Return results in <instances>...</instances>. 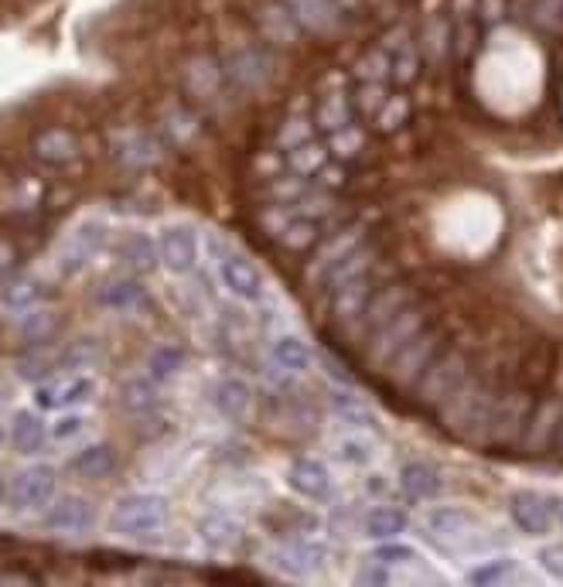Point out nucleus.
<instances>
[{"mask_svg": "<svg viewBox=\"0 0 563 587\" xmlns=\"http://www.w3.org/2000/svg\"><path fill=\"white\" fill-rule=\"evenodd\" d=\"M271 564L284 571L287 577H314L329 564V550L314 540H290L271 553Z\"/></svg>", "mask_w": 563, "mask_h": 587, "instance_id": "nucleus-18", "label": "nucleus"}, {"mask_svg": "<svg viewBox=\"0 0 563 587\" xmlns=\"http://www.w3.org/2000/svg\"><path fill=\"white\" fill-rule=\"evenodd\" d=\"M372 561L387 564L393 571V567H406V564L417 561V550H410L403 543H393V540H379V546L372 550Z\"/></svg>", "mask_w": 563, "mask_h": 587, "instance_id": "nucleus-50", "label": "nucleus"}, {"mask_svg": "<svg viewBox=\"0 0 563 587\" xmlns=\"http://www.w3.org/2000/svg\"><path fill=\"white\" fill-rule=\"evenodd\" d=\"M55 329H58V321H55L51 311H45V308L21 311V325H18V332H21V338H24L27 345H32V348L51 342Z\"/></svg>", "mask_w": 563, "mask_h": 587, "instance_id": "nucleus-39", "label": "nucleus"}, {"mask_svg": "<svg viewBox=\"0 0 563 587\" xmlns=\"http://www.w3.org/2000/svg\"><path fill=\"white\" fill-rule=\"evenodd\" d=\"M11 445L18 454H38L45 448V440H48V424L32 414V410H18L14 421H11Z\"/></svg>", "mask_w": 563, "mask_h": 587, "instance_id": "nucleus-31", "label": "nucleus"}, {"mask_svg": "<svg viewBox=\"0 0 563 587\" xmlns=\"http://www.w3.org/2000/svg\"><path fill=\"white\" fill-rule=\"evenodd\" d=\"M168 522V498L158 492H130L110 513L113 533L134 537V540H151L164 530Z\"/></svg>", "mask_w": 563, "mask_h": 587, "instance_id": "nucleus-3", "label": "nucleus"}, {"mask_svg": "<svg viewBox=\"0 0 563 587\" xmlns=\"http://www.w3.org/2000/svg\"><path fill=\"white\" fill-rule=\"evenodd\" d=\"M79 434H85V417L72 414V410H62V414L55 417V424L48 427V437L58 440V445H66V440H76Z\"/></svg>", "mask_w": 563, "mask_h": 587, "instance_id": "nucleus-51", "label": "nucleus"}, {"mask_svg": "<svg viewBox=\"0 0 563 587\" xmlns=\"http://www.w3.org/2000/svg\"><path fill=\"white\" fill-rule=\"evenodd\" d=\"M185 362H188V352L182 345H161L151 352V359H147V376H151L154 383H164V379H174L182 372Z\"/></svg>", "mask_w": 563, "mask_h": 587, "instance_id": "nucleus-38", "label": "nucleus"}, {"mask_svg": "<svg viewBox=\"0 0 563 587\" xmlns=\"http://www.w3.org/2000/svg\"><path fill=\"white\" fill-rule=\"evenodd\" d=\"M8 498V482H4V475H0V503Z\"/></svg>", "mask_w": 563, "mask_h": 587, "instance_id": "nucleus-56", "label": "nucleus"}, {"mask_svg": "<svg viewBox=\"0 0 563 587\" xmlns=\"http://www.w3.org/2000/svg\"><path fill=\"white\" fill-rule=\"evenodd\" d=\"M256 27H260V35L277 45V48H294L301 38H305V27L298 24V18H294L287 11V4L280 0H266V4L256 8Z\"/></svg>", "mask_w": 563, "mask_h": 587, "instance_id": "nucleus-24", "label": "nucleus"}, {"mask_svg": "<svg viewBox=\"0 0 563 587\" xmlns=\"http://www.w3.org/2000/svg\"><path fill=\"white\" fill-rule=\"evenodd\" d=\"M4 440H8V430H4V424H0V448H4Z\"/></svg>", "mask_w": 563, "mask_h": 587, "instance_id": "nucleus-58", "label": "nucleus"}, {"mask_svg": "<svg viewBox=\"0 0 563 587\" xmlns=\"http://www.w3.org/2000/svg\"><path fill=\"white\" fill-rule=\"evenodd\" d=\"M363 530H366V537L369 540H397L403 530H406V516L400 513V509H393V506H376L369 516H366V522H363Z\"/></svg>", "mask_w": 563, "mask_h": 587, "instance_id": "nucleus-36", "label": "nucleus"}, {"mask_svg": "<svg viewBox=\"0 0 563 587\" xmlns=\"http://www.w3.org/2000/svg\"><path fill=\"white\" fill-rule=\"evenodd\" d=\"M284 151H290V147H298L305 140H311V124L308 120H287V130L277 137Z\"/></svg>", "mask_w": 563, "mask_h": 587, "instance_id": "nucleus-53", "label": "nucleus"}, {"mask_svg": "<svg viewBox=\"0 0 563 587\" xmlns=\"http://www.w3.org/2000/svg\"><path fill=\"white\" fill-rule=\"evenodd\" d=\"M355 76L359 82H387L390 79V55L387 48H372L359 58V66H355Z\"/></svg>", "mask_w": 563, "mask_h": 587, "instance_id": "nucleus-47", "label": "nucleus"}, {"mask_svg": "<svg viewBox=\"0 0 563 587\" xmlns=\"http://www.w3.org/2000/svg\"><path fill=\"white\" fill-rule=\"evenodd\" d=\"M560 424H563V400L560 396H547L540 403H532L529 421L522 427L519 437V451L529 458H543L556 451V437H560Z\"/></svg>", "mask_w": 563, "mask_h": 587, "instance_id": "nucleus-8", "label": "nucleus"}, {"mask_svg": "<svg viewBox=\"0 0 563 587\" xmlns=\"http://www.w3.org/2000/svg\"><path fill=\"white\" fill-rule=\"evenodd\" d=\"M335 458H338L342 464H352V468H366V464L376 458V440H369L366 434L338 437V440H335Z\"/></svg>", "mask_w": 563, "mask_h": 587, "instance_id": "nucleus-40", "label": "nucleus"}, {"mask_svg": "<svg viewBox=\"0 0 563 587\" xmlns=\"http://www.w3.org/2000/svg\"><path fill=\"white\" fill-rule=\"evenodd\" d=\"M100 308L106 311H134L143 301V284L134 277H120V280H106L96 294Z\"/></svg>", "mask_w": 563, "mask_h": 587, "instance_id": "nucleus-34", "label": "nucleus"}, {"mask_svg": "<svg viewBox=\"0 0 563 587\" xmlns=\"http://www.w3.org/2000/svg\"><path fill=\"white\" fill-rule=\"evenodd\" d=\"M72 472L79 479H93V482H103L113 475L116 468V451L110 445H85L82 451H76V458L69 461Z\"/></svg>", "mask_w": 563, "mask_h": 587, "instance_id": "nucleus-32", "label": "nucleus"}, {"mask_svg": "<svg viewBox=\"0 0 563 587\" xmlns=\"http://www.w3.org/2000/svg\"><path fill=\"white\" fill-rule=\"evenodd\" d=\"M42 298H45V287L32 277L11 280V284H4V290H0V304L8 311H32L42 304Z\"/></svg>", "mask_w": 563, "mask_h": 587, "instance_id": "nucleus-37", "label": "nucleus"}, {"mask_svg": "<svg viewBox=\"0 0 563 587\" xmlns=\"http://www.w3.org/2000/svg\"><path fill=\"white\" fill-rule=\"evenodd\" d=\"M96 396V379L85 372H69V376H55L42 379L35 387V406L48 410V414H62V410H76Z\"/></svg>", "mask_w": 563, "mask_h": 587, "instance_id": "nucleus-10", "label": "nucleus"}, {"mask_svg": "<svg viewBox=\"0 0 563 587\" xmlns=\"http://www.w3.org/2000/svg\"><path fill=\"white\" fill-rule=\"evenodd\" d=\"M216 274H219L222 287L232 294L235 301L260 304L266 298V280H263L260 267H256L250 256H243L240 250L222 246L216 253Z\"/></svg>", "mask_w": 563, "mask_h": 587, "instance_id": "nucleus-7", "label": "nucleus"}, {"mask_svg": "<svg viewBox=\"0 0 563 587\" xmlns=\"http://www.w3.org/2000/svg\"><path fill=\"white\" fill-rule=\"evenodd\" d=\"M427 325H430V314H427V308L421 301L397 311L390 321H382L379 329H372L366 335V362L382 372L390 366V359L397 356V352Z\"/></svg>", "mask_w": 563, "mask_h": 587, "instance_id": "nucleus-4", "label": "nucleus"}, {"mask_svg": "<svg viewBox=\"0 0 563 587\" xmlns=\"http://www.w3.org/2000/svg\"><path fill=\"white\" fill-rule=\"evenodd\" d=\"M120 260L137 274L154 271L158 267V243L151 237H143V232H130V237L120 243Z\"/></svg>", "mask_w": 563, "mask_h": 587, "instance_id": "nucleus-35", "label": "nucleus"}, {"mask_svg": "<svg viewBox=\"0 0 563 587\" xmlns=\"http://www.w3.org/2000/svg\"><path fill=\"white\" fill-rule=\"evenodd\" d=\"M332 406L335 414L352 424V427H369L372 424V410L359 400V396H348V393H332Z\"/></svg>", "mask_w": 563, "mask_h": 587, "instance_id": "nucleus-46", "label": "nucleus"}, {"mask_svg": "<svg viewBox=\"0 0 563 587\" xmlns=\"http://www.w3.org/2000/svg\"><path fill=\"white\" fill-rule=\"evenodd\" d=\"M58 366V352H48L42 345H35V352H27V356L18 362V376L21 379H35V383H42V379H48Z\"/></svg>", "mask_w": 563, "mask_h": 587, "instance_id": "nucleus-43", "label": "nucleus"}, {"mask_svg": "<svg viewBox=\"0 0 563 587\" xmlns=\"http://www.w3.org/2000/svg\"><path fill=\"white\" fill-rule=\"evenodd\" d=\"M284 4L294 18H298V24L308 35H321V38L338 35L348 21L335 0H284Z\"/></svg>", "mask_w": 563, "mask_h": 587, "instance_id": "nucleus-22", "label": "nucleus"}, {"mask_svg": "<svg viewBox=\"0 0 563 587\" xmlns=\"http://www.w3.org/2000/svg\"><path fill=\"white\" fill-rule=\"evenodd\" d=\"M229 82L235 85L240 93H256L263 90L266 82H271L274 76V62H271V55H266L263 48H253V45H243V48H235L226 62H222Z\"/></svg>", "mask_w": 563, "mask_h": 587, "instance_id": "nucleus-16", "label": "nucleus"}, {"mask_svg": "<svg viewBox=\"0 0 563 587\" xmlns=\"http://www.w3.org/2000/svg\"><path fill=\"white\" fill-rule=\"evenodd\" d=\"M329 161V151L311 137V140H305V143H298V147H290L287 151V164H290V171L294 174H301V179H311V174Z\"/></svg>", "mask_w": 563, "mask_h": 587, "instance_id": "nucleus-41", "label": "nucleus"}, {"mask_svg": "<svg viewBox=\"0 0 563 587\" xmlns=\"http://www.w3.org/2000/svg\"><path fill=\"white\" fill-rule=\"evenodd\" d=\"M390 567L387 564H379V561H372V556H369V564L359 571V574H355V580H359V584H390Z\"/></svg>", "mask_w": 563, "mask_h": 587, "instance_id": "nucleus-54", "label": "nucleus"}, {"mask_svg": "<svg viewBox=\"0 0 563 587\" xmlns=\"http://www.w3.org/2000/svg\"><path fill=\"white\" fill-rule=\"evenodd\" d=\"M287 485L301 498H308V503H329L335 492L329 464L318 458H294L287 468Z\"/></svg>", "mask_w": 563, "mask_h": 587, "instance_id": "nucleus-21", "label": "nucleus"}, {"mask_svg": "<svg viewBox=\"0 0 563 587\" xmlns=\"http://www.w3.org/2000/svg\"><path fill=\"white\" fill-rule=\"evenodd\" d=\"M444 348V332H437L434 325H427V329H421L417 335H413L397 356L390 359V366L382 369L390 379H393V387H400V390H406L410 393V387L417 383L421 379V372L434 362V356Z\"/></svg>", "mask_w": 563, "mask_h": 587, "instance_id": "nucleus-6", "label": "nucleus"}, {"mask_svg": "<svg viewBox=\"0 0 563 587\" xmlns=\"http://www.w3.org/2000/svg\"><path fill=\"white\" fill-rule=\"evenodd\" d=\"M198 537L202 543L216 550V553H229L243 543V522L229 516V513H212V516H205L198 522Z\"/></svg>", "mask_w": 563, "mask_h": 587, "instance_id": "nucleus-28", "label": "nucleus"}, {"mask_svg": "<svg viewBox=\"0 0 563 587\" xmlns=\"http://www.w3.org/2000/svg\"><path fill=\"white\" fill-rule=\"evenodd\" d=\"M495 393H498V387H492L489 379L468 372L464 383L437 406V417L444 421V427H448L455 437L471 440V445H482L485 421H489Z\"/></svg>", "mask_w": 563, "mask_h": 587, "instance_id": "nucleus-1", "label": "nucleus"}, {"mask_svg": "<svg viewBox=\"0 0 563 587\" xmlns=\"http://www.w3.org/2000/svg\"><path fill=\"white\" fill-rule=\"evenodd\" d=\"M329 151H332V158L335 161H348V158H355L363 151V134H359V127H345V130H338V134H329Z\"/></svg>", "mask_w": 563, "mask_h": 587, "instance_id": "nucleus-49", "label": "nucleus"}, {"mask_svg": "<svg viewBox=\"0 0 563 587\" xmlns=\"http://www.w3.org/2000/svg\"><path fill=\"white\" fill-rule=\"evenodd\" d=\"M14 267V250L8 243H0V274Z\"/></svg>", "mask_w": 563, "mask_h": 587, "instance_id": "nucleus-55", "label": "nucleus"}, {"mask_svg": "<svg viewBox=\"0 0 563 587\" xmlns=\"http://www.w3.org/2000/svg\"><path fill=\"white\" fill-rule=\"evenodd\" d=\"M424 526L437 543H464L468 537H475L482 530L479 516H471L468 509L458 506H434L424 516Z\"/></svg>", "mask_w": 563, "mask_h": 587, "instance_id": "nucleus-23", "label": "nucleus"}, {"mask_svg": "<svg viewBox=\"0 0 563 587\" xmlns=\"http://www.w3.org/2000/svg\"><path fill=\"white\" fill-rule=\"evenodd\" d=\"M314 124L321 134H338L345 127L355 124V110L348 103L345 93H324L321 103H318V116H314Z\"/></svg>", "mask_w": 563, "mask_h": 587, "instance_id": "nucleus-33", "label": "nucleus"}, {"mask_svg": "<svg viewBox=\"0 0 563 587\" xmlns=\"http://www.w3.org/2000/svg\"><path fill=\"white\" fill-rule=\"evenodd\" d=\"M369 267H376V243H372V237H363L355 246H348L345 253H338L335 260L324 263V267L311 271V280L318 287H324V290H332L335 284L348 280L355 274H363Z\"/></svg>", "mask_w": 563, "mask_h": 587, "instance_id": "nucleus-17", "label": "nucleus"}, {"mask_svg": "<svg viewBox=\"0 0 563 587\" xmlns=\"http://www.w3.org/2000/svg\"><path fill=\"white\" fill-rule=\"evenodd\" d=\"M226 82H229V76H226L222 62H216L212 55H198L195 62H188V69H185L188 96L202 106H222Z\"/></svg>", "mask_w": 563, "mask_h": 587, "instance_id": "nucleus-20", "label": "nucleus"}, {"mask_svg": "<svg viewBox=\"0 0 563 587\" xmlns=\"http://www.w3.org/2000/svg\"><path fill=\"white\" fill-rule=\"evenodd\" d=\"M120 403L130 410V414H147V410H154L158 393L151 387V379H130V383L120 390Z\"/></svg>", "mask_w": 563, "mask_h": 587, "instance_id": "nucleus-45", "label": "nucleus"}, {"mask_svg": "<svg viewBox=\"0 0 563 587\" xmlns=\"http://www.w3.org/2000/svg\"><path fill=\"white\" fill-rule=\"evenodd\" d=\"M468 372H471V359L464 356V352L455 348V345H444L434 356V362L421 372L417 383L410 387V396L427 410H437L464 383Z\"/></svg>", "mask_w": 563, "mask_h": 587, "instance_id": "nucleus-2", "label": "nucleus"}, {"mask_svg": "<svg viewBox=\"0 0 563 587\" xmlns=\"http://www.w3.org/2000/svg\"><path fill=\"white\" fill-rule=\"evenodd\" d=\"M110 143H113L116 161H124L127 168H151V164L161 161V147H158V140H154L151 134L137 130V127H130V130H116Z\"/></svg>", "mask_w": 563, "mask_h": 587, "instance_id": "nucleus-25", "label": "nucleus"}, {"mask_svg": "<svg viewBox=\"0 0 563 587\" xmlns=\"http://www.w3.org/2000/svg\"><path fill=\"white\" fill-rule=\"evenodd\" d=\"M103 246H106V229H103L100 222H82V226H76L69 237L62 240V246H58V253H55L58 271H62L66 277L85 271L89 263L100 256Z\"/></svg>", "mask_w": 563, "mask_h": 587, "instance_id": "nucleus-14", "label": "nucleus"}, {"mask_svg": "<svg viewBox=\"0 0 563 587\" xmlns=\"http://www.w3.org/2000/svg\"><path fill=\"white\" fill-rule=\"evenodd\" d=\"M556 454H563V424H560V437H556Z\"/></svg>", "mask_w": 563, "mask_h": 587, "instance_id": "nucleus-57", "label": "nucleus"}, {"mask_svg": "<svg viewBox=\"0 0 563 587\" xmlns=\"http://www.w3.org/2000/svg\"><path fill=\"white\" fill-rule=\"evenodd\" d=\"M271 359H274L277 369L298 376V372H308V369H311L314 352H311V345H308L305 338L284 332V335H274V338H271Z\"/></svg>", "mask_w": 563, "mask_h": 587, "instance_id": "nucleus-30", "label": "nucleus"}, {"mask_svg": "<svg viewBox=\"0 0 563 587\" xmlns=\"http://www.w3.org/2000/svg\"><path fill=\"white\" fill-rule=\"evenodd\" d=\"M212 406L219 410V417H226V421H246L250 410H253L250 383H243V379H235V376L219 379L216 390H212Z\"/></svg>", "mask_w": 563, "mask_h": 587, "instance_id": "nucleus-27", "label": "nucleus"}, {"mask_svg": "<svg viewBox=\"0 0 563 587\" xmlns=\"http://www.w3.org/2000/svg\"><path fill=\"white\" fill-rule=\"evenodd\" d=\"M400 488L406 498H413V503H427V498H437L440 488H444V479L434 464L427 461H406L400 468Z\"/></svg>", "mask_w": 563, "mask_h": 587, "instance_id": "nucleus-29", "label": "nucleus"}, {"mask_svg": "<svg viewBox=\"0 0 563 587\" xmlns=\"http://www.w3.org/2000/svg\"><path fill=\"white\" fill-rule=\"evenodd\" d=\"M513 571H516L513 556H495V561H489V564H482V567H475V571H468V580L489 587V584H502Z\"/></svg>", "mask_w": 563, "mask_h": 587, "instance_id": "nucleus-48", "label": "nucleus"}, {"mask_svg": "<svg viewBox=\"0 0 563 587\" xmlns=\"http://www.w3.org/2000/svg\"><path fill=\"white\" fill-rule=\"evenodd\" d=\"M532 400L526 390H498L489 410L485 421V434H482V448H516L522 427L529 421Z\"/></svg>", "mask_w": 563, "mask_h": 587, "instance_id": "nucleus-5", "label": "nucleus"}, {"mask_svg": "<svg viewBox=\"0 0 563 587\" xmlns=\"http://www.w3.org/2000/svg\"><path fill=\"white\" fill-rule=\"evenodd\" d=\"M96 522V509L89 498L82 495H55L51 503L45 506V516H42V526L48 533H62V537H79L85 533L89 526Z\"/></svg>", "mask_w": 563, "mask_h": 587, "instance_id": "nucleus-15", "label": "nucleus"}, {"mask_svg": "<svg viewBox=\"0 0 563 587\" xmlns=\"http://www.w3.org/2000/svg\"><path fill=\"white\" fill-rule=\"evenodd\" d=\"M100 356H103V348L93 338H82V342H72L69 348L58 352V366L82 372V369H93L100 362Z\"/></svg>", "mask_w": 563, "mask_h": 587, "instance_id": "nucleus-42", "label": "nucleus"}, {"mask_svg": "<svg viewBox=\"0 0 563 587\" xmlns=\"http://www.w3.org/2000/svg\"><path fill=\"white\" fill-rule=\"evenodd\" d=\"M372 120L382 134H393L400 130L403 124H410V100L406 96H387L382 106L372 113Z\"/></svg>", "mask_w": 563, "mask_h": 587, "instance_id": "nucleus-44", "label": "nucleus"}, {"mask_svg": "<svg viewBox=\"0 0 563 587\" xmlns=\"http://www.w3.org/2000/svg\"><path fill=\"white\" fill-rule=\"evenodd\" d=\"M32 154L48 168H66L79 158V140L66 127H48L32 140Z\"/></svg>", "mask_w": 563, "mask_h": 587, "instance_id": "nucleus-26", "label": "nucleus"}, {"mask_svg": "<svg viewBox=\"0 0 563 587\" xmlns=\"http://www.w3.org/2000/svg\"><path fill=\"white\" fill-rule=\"evenodd\" d=\"M556 519L563 522V498H560V513H556Z\"/></svg>", "mask_w": 563, "mask_h": 587, "instance_id": "nucleus-59", "label": "nucleus"}, {"mask_svg": "<svg viewBox=\"0 0 563 587\" xmlns=\"http://www.w3.org/2000/svg\"><path fill=\"white\" fill-rule=\"evenodd\" d=\"M540 567L553 577V580H563V543H550L537 553Z\"/></svg>", "mask_w": 563, "mask_h": 587, "instance_id": "nucleus-52", "label": "nucleus"}, {"mask_svg": "<svg viewBox=\"0 0 563 587\" xmlns=\"http://www.w3.org/2000/svg\"><path fill=\"white\" fill-rule=\"evenodd\" d=\"M417 304V290H413L410 284H387V287H376V294L369 298L359 325H355V332L359 335H369L372 329H379L382 321H390L397 311Z\"/></svg>", "mask_w": 563, "mask_h": 587, "instance_id": "nucleus-19", "label": "nucleus"}, {"mask_svg": "<svg viewBox=\"0 0 563 587\" xmlns=\"http://www.w3.org/2000/svg\"><path fill=\"white\" fill-rule=\"evenodd\" d=\"M58 492V472L51 464H32L14 475L8 485V498L14 513H38L45 509Z\"/></svg>", "mask_w": 563, "mask_h": 587, "instance_id": "nucleus-11", "label": "nucleus"}, {"mask_svg": "<svg viewBox=\"0 0 563 587\" xmlns=\"http://www.w3.org/2000/svg\"><path fill=\"white\" fill-rule=\"evenodd\" d=\"M158 263L174 274V277H185L198 267V256H202V240L198 232L185 222H174V226H164L158 232Z\"/></svg>", "mask_w": 563, "mask_h": 587, "instance_id": "nucleus-9", "label": "nucleus"}, {"mask_svg": "<svg viewBox=\"0 0 563 587\" xmlns=\"http://www.w3.org/2000/svg\"><path fill=\"white\" fill-rule=\"evenodd\" d=\"M372 271H376V267H369V271H363V274H355V277H348V280H342V284H335V287L329 290V298H332L329 311H332V318L338 321V325L348 329V332H355V325H359V318H363L369 298H372L376 287H379L376 277H372Z\"/></svg>", "mask_w": 563, "mask_h": 587, "instance_id": "nucleus-13", "label": "nucleus"}, {"mask_svg": "<svg viewBox=\"0 0 563 587\" xmlns=\"http://www.w3.org/2000/svg\"><path fill=\"white\" fill-rule=\"evenodd\" d=\"M556 513H560V498H550L543 492L522 488L509 495V519L526 537H547L556 522Z\"/></svg>", "mask_w": 563, "mask_h": 587, "instance_id": "nucleus-12", "label": "nucleus"}]
</instances>
